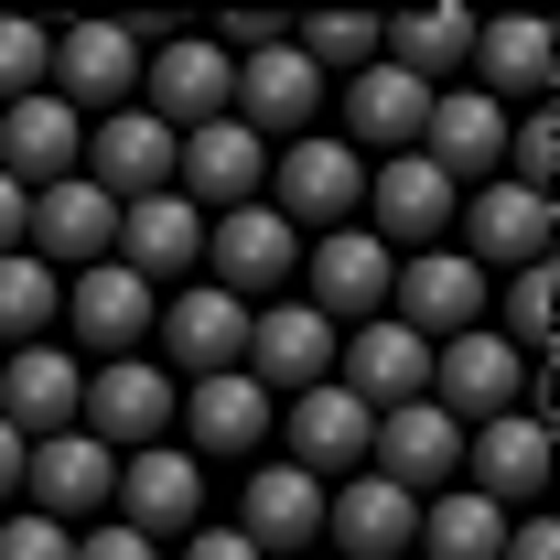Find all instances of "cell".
Here are the masks:
<instances>
[{
    "label": "cell",
    "mask_w": 560,
    "mask_h": 560,
    "mask_svg": "<svg viewBox=\"0 0 560 560\" xmlns=\"http://www.w3.org/2000/svg\"><path fill=\"white\" fill-rule=\"evenodd\" d=\"M302 560H324V550H302Z\"/></svg>",
    "instance_id": "obj_44"
},
{
    "label": "cell",
    "mask_w": 560,
    "mask_h": 560,
    "mask_svg": "<svg viewBox=\"0 0 560 560\" xmlns=\"http://www.w3.org/2000/svg\"><path fill=\"white\" fill-rule=\"evenodd\" d=\"M151 313H162V291L151 280H130L119 259H97V270L66 280V355H86V366H119V355H151Z\"/></svg>",
    "instance_id": "obj_3"
},
{
    "label": "cell",
    "mask_w": 560,
    "mask_h": 560,
    "mask_svg": "<svg viewBox=\"0 0 560 560\" xmlns=\"http://www.w3.org/2000/svg\"><path fill=\"white\" fill-rule=\"evenodd\" d=\"M259 206H270L291 237H335V226H355V206H366V162H355L335 130H302V140H280V151H270Z\"/></svg>",
    "instance_id": "obj_1"
},
{
    "label": "cell",
    "mask_w": 560,
    "mask_h": 560,
    "mask_svg": "<svg viewBox=\"0 0 560 560\" xmlns=\"http://www.w3.org/2000/svg\"><path fill=\"white\" fill-rule=\"evenodd\" d=\"M108 475H119V453H97L86 431H55V442L22 453V495H33V517H55V528H97V517H108Z\"/></svg>",
    "instance_id": "obj_25"
},
{
    "label": "cell",
    "mask_w": 560,
    "mask_h": 560,
    "mask_svg": "<svg viewBox=\"0 0 560 560\" xmlns=\"http://www.w3.org/2000/svg\"><path fill=\"white\" fill-rule=\"evenodd\" d=\"M270 420H280V399L248 377V366H226V377H184V399H173V431H184L195 464H206V453L259 464V453H270Z\"/></svg>",
    "instance_id": "obj_10"
},
{
    "label": "cell",
    "mask_w": 560,
    "mask_h": 560,
    "mask_svg": "<svg viewBox=\"0 0 560 560\" xmlns=\"http://www.w3.org/2000/svg\"><path fill=\"white\" fill-rule=\"evenodd\" d=\"M464 486L495 495L506 517H517L528 495H550V420H539V410H495V420H475V431H464Z\"/></svg>",
    "instance_id": "obj_24"
},
{
    "label": "cell",
    "mask_w": 560,
    "mask_h": 560,
    "mask_svg": "<svg viewBox=\"0 0 560 560\" xmlns=\"http://www.w3.org/2000/svg\"><path fill=\"white\" fill-rule=\"evenodd\" d=\"M366 475L399 495H442L464 486V420L431 410V399H410V410H377V431H366Z\"/></svg>",
    "instance_id": "obj_11"
},
{
    "label": "cell",
    "mask_w": 560,
    "mask_h": 560,
    "mask_svg": "<svg viewBox=\"0 0 560 560\" xmlns=\"http://www.w3.org/2000/svg\"><path fill=\"white\" fill-rule=\"evenodd\" d=\"M453 226H464V259L495 280V270H539V259H550L560 206L550 195H517V184H475V195L453 206Z\"/></svg>",
    "instance_id": "obj_21"
},
{
    "label": "cell",
    "mask_w": 560,
    "mask_h": 560,
    "mask_svg": "<svg viewBox=\"0 0 560 560\" xmlns=\"http://www.w3.org/2000/svg\"><path fill=\"white\" fill-rule=\"evenodd\" d=\"M226 97H237V55H226L215 33H184V44H162V55L140 66V108H151L173 140L226 119Z\"/></svg>",
    "instance_id": "obj_14"
},
{
    "label": "cell",
    "mask_w": 560,
    "mask_h": 560,
    "mask_svg": "<svg viewBox=\"0 0 560 560\" xmlns=\"http://www.w3.org/2000/svg\"><path fill=\"white\" fill-rule=\"evenodd\" d=\"M464 86H486L495 108H539L550 97V33L539 22H475V55H464Z\"/></svg>",
    "instance_id": "obj_32"
},
{
    "label": "cell",
    "mask_w": 560,
    "mask_h": 560,
    "mask_svg": "<svg viewBox=\"0 0 560 560\" xmlns=\"http://www.w3.org/2000/svg\"><path fill=\"white\" fill-rule=\"evenodd\" d=\"M388 280H399V259L366 237V226H335V237H302V302L335 324V335H355V324H377L388 313Z\"/></svg>",
    "instance_id": "obj_7"
},
{
    "label": "cell",
    "mask_w": 560,
    "mask_h": 560,
    "mask_svg": "<svg viewBox=\"0 0 560 560\" xmlns=\"http://www.w3.org/2000/svg\"><path fill=\"white\" fill-rule=\"evenodd\" d=\"M173 377L151 366V355H119V366H86V399H75V431L97 442V453H151V442H173Z\"/></svg>",
    "instance_id": "obj_6"
},
{
    "label": "cell",
    "mask_w": 560,
    "mask_h": 560,
    "mask_svg": "<svg viewBox=\"0 0 560 560\" xmlns=\"http://www.w3.org/2000/svg\"><path fill=\"white\" fill-rule=\"evenodd\" d=\"M420 162L453 184V195H475L506 173V108H495L486 86H431V119H420Z\"/></svg>",
    "instance_id": "obj_12"
},
{
    "label": "cell",
    "mask_w": 560,
    "mask_h": 560,
    "mask_svg": "<svg viewBox=\"0 0 560 560\" xmlns=\"http://www.w3.org/2000/svg\"><path fill=\"white\" fill-rule=\"evenodd\" d=\"M335 119H346L335 140H346L355 162H366V151L388 162V151H420V119H431V86H420V75H399L388 55H377V66H355L346 86H335Z\"/></svg>",
    "instance_id": "obj_23"
},
{
    "label": "cell",
    "mask_w": 560,
    "mask_h": 560,
    "mask_svg": "<svg viewBox=\"0 0 560 560\" xmlns=\"http://www.w3.org/2000/svg\"><path fill=\"white\" fill-rule=\"evenodd\" d=\"M475 22L486 11H464V0H431V11H399V22H377V55L420 86H464V55H475Z\"/></svg>",
    "instance_id": "obj_31"
},
{
    "label": "cell",
    "mask_w": 560,
    "mask_h": 560,
    "mask_svg": "<svg viewBox=\"0 0 560 560\" xmlns=\"http://www.w3.org/2000/svg\"><path fill=\"white\" fill-rule=\"evenodd\" d=\"M44 75H55V33H44V22H0V108L33 97Z\"/></svg>",
    "instance_id": "obj_37"
},
{
    "label": "cell",
    "mask_w": 560,
    "mask_h": 560,
    "mask_svg": "<svg viewBox=\"0 0 560 560\" xmlns=\"http://www.w3.org/2000/svg\"><path fill=\"white\" fill-rule=\"evenodd\" d=\"M55 313H66V280L44 270L33 248H11V259H0V355H11V346H44Z\"/></svg>",
    "instance_id": "obj_34"
},
{
    "label": "cell",
    "mask_w": 560,
    "mask_h": 560,
    "mask_svg": "<svg viewBox=\"0 0 560 560\" xmlns=\"http://www.w3.org/2000/svg\"><path fill=\"white\" fill-rule=\"evenodd\" d=\"M75 151H86V119H75L55 86H33V97H11L0 108V173L22 184V195H44V184H66Z\"/></svg>",
    "instance_id": "obj_30"
},
{
    "label": "cell",
    "mask_w": 560,
    "mask_h": 560,
    "mask_svg": "<svg viewBox=\"0 0 560 560\" xmlns=\"http://www.w3.org/2000/svg\"><path fill=\"white\" fill-rule=\"evenodd\" d=\"M270 184V140H248L237 119H206V130L173 140V195L195 215H226V206H259Z\"/></svg>",
    "instance_id": "obj_19"
},
{
    "label": "cell",
    "mask_w": 560,
    "mask_h": 560,
    "mask_svg": "<svg viewBox=\"0 0 560 560\" xmlns=\"http://www.w3.org/2000/svg\"><path fill=\"white\" fill-rule=\"evenodd\" d=\"M324 97H335V86L302 66L291 44H259V55H237V97H226V119L280 151V140H302L313 119H324Z\"/></svg>",
    "instance_id": "obj_17"
},
{
    "label": "cell",
    "mask_w": 560,
    "mask_h": 560,
    "mask_svg": "<svg viewBox=\"0 0 560 560\" xmlns=\"http://www.w3.org/2000/svg\"><path fill=\"white\" fill-rule=\"evenodd\" d=\"M495 335L528 355V366L550 355V259H539V270H506V324H495Z\"/></svg>",
    "instance_id": "obj_36"
},
{
    "label": "cell",
    "mask_w": 560,
    "mask_h": 560,
    "mask_svg": "<svg viewBox=\"0 0 560 560\" xmlns=\"http://www.w3.org/2000/svg\"><path fill=\"white\" fill-rule=\"evenodd\" d=\"M108 259L130 280H151V291H184V280L206 270V215L184 206V195H140V206H119V226H108Z\"/></svg>",
    "instance_id": "obj_20"
},
{
    "label": "cell",
    "mask_w": 560,
    "mask_h": 560,
    "mask_svg": "<svg viewBox=\"0 0 560 560\" xmlns=\"http://www.w3.org/2000/svg\"><path fill=\"white\" fill-rule=\"evenodd\" d=\"M495 280L464 259V248H420V259H399V280H388V313L410 324L420 346H442V335H464V324H486Z\"/></svg>",
    "instance_id": "obj_18"
},
{
    "label": "cell",
    "mask_w": 560,
    "mask_h": 560,
    "mask_svg": "<svg viewBox=\"0 0 560 560\" xmlns=\"http://www.w3.org/2000/svg\"><path fill=\"white\" fill-rule=\"evenodd\" d=\"M195 280H215L226 302L259 313V302H280V291L302 280V237H291L270 206H226V215H206V270Z\"/></svg>",
    "instance_id": "obj_4"
},
{
    "label": "cell",
    "mask_w": 560,
    "mask_h": 560,
    "mask_svg": "<svg viewBox=\"0 0 560 560\" xmlns=\"http://www.w3.org/2000/svg\"><path fill=\"white\" fill-rule=\"evenodd\" d=\"M173 560H259V550H248L237 528H195V539H184V550H173Z\"/></svg>",
    "instance_id": "obj_41"
},
{
    "label": "cell",
    "mask_w": 560,
    "mask_h": 560,
    "mask_svg": "<svg viewBox=\"0 0 560 560\" xmlns=\"http://www.w3.org/2000/svg\"><path fill=\"white\" fill-rule=\"evenodd\" d=\"M108 226H119V206H108L86 173H66V184H44V195H33L22 248H33L55 280H75V270H97V259H108Z\"/></svg>",
    "instance_id": "obj_28"
},
{
    "label": "cell",
    "mask_w": 560,
    "mask_h": 560,
    "mask_svg": "<svg viewBox=\"0 0 560 560\" xmlns=\"http://www.w3.org/2000/svg\"><path fill=\"white\" fill-rule=\"evenodd\" d=\"M495 560H560V528L550 517H506V550Z\"/></svg>",
    "instance_id": "obj_40"
},
{
    "label": "cell",
    "mask_w": 560,
    "mask_h": 560,
    "mask_svg": "<svg viewBox=\"0 0 560 560\" xmlns=\"http://www.w3.org/2000/svg\"><path fill=\"white\" fill-rule=\"evenodd\" d=\"M270 399H302V388H324L335 377V324L302 302V291H280V302H259L248 313V355H237Z\"/></svg>",
    "instance_id": "obj_13"
},
{
    "label": "cell",
    "mask_w": 560,
    "mask_h": 560,
    "mask_svg": "<svg viewBox=\"0 0 560 560\" xmlns=\"http://www.w3.org/2000/svg\"><path fill=\"white\" fill-rule=\"evenodd\" d=\"M248 355V302H226L215 280H184V291H162V313H151V366L184 388V377H226Z\"/></svg>",
    "instance_id": "obj_5"
},
{
    "label": "cell",
    "mask_w": 560,
    "mask_h": 560,
    "mask_svg": "<svg viewBox=\"0 0 560 560\" xmlns=\"http://www.w3.org/2000/svg\"><path fill=\"white\" fill-rule=\"evenodd\" d=\"M75 173L108 195V206H140V195H173V130L151 119V108H108V119H86V151H75Z\"/></svg>",
    "instance_id": "obj_15"
},
{
    "label": "cell",
    "mask_w": 560,
    "mask_h": 560,
    "mask_svg": "<svg viewBox=\"0 0 560 560\" xmlns=\"http://www.w3.org/2000/svg\"><path fill=\"white\" fill-rule=\"evenodd\" d=\"M22 453H33V442H22V431H11V420H0V506H11V495H22Z\"/></svg>",
    "instance_id": "obj_43"
},
{
    "label": "cell",
    "mask_w": 560,
    "mask_h": 560,
    "mask_svg": "<svg viewBox=\"0 0 560 560\" xmlns=\"http://www.w3.org/2000/svg\"><path fill=\"white\" fill-rule=\"evenodd\" d=\"M44 86L66 97L75 119H108V108L140 97V44L119 22H75V33H55V75H44Z\"/></svg>",
    "instance_id": "obj_27"
},
{
    "label": "cell",
    "mask_w": 560,
    "mask_h": 560,
    "mask_svg": "<svg viewBox=\"0 0 560 560\" xmlns=\"http://www.w3.org/2000/svg\"><path fill=\"white\" fill-rule=\"evenodd\" d=\"M291 55H302V66H313L324 86H335V75L377 66V22H366V11H313V22L291 33Z\"/></svg>",
    "instance_id": "obj_35"
},
{
    "label": "cell",
    "mask_w": 560,
    "mask_h": 560,
    "mask_svg": "<svg viewBox=\"0 0 560 560\" xmlns=\"http://www.w3.org/2000/svg\"><path fill=\"white\" fill-rule=\"evenodd\" d=\"M366 431H377V410H355L335 377H324V388H302V399H280V420H270L280 464H291V475H313V486L366 475Z\"/></svg>",
    "instance_id": "obj_8"
},
{
    "label": "cell",
    "mask_w": 560,
    "mask_h": 560,
    "mask_svg": "<svg viewBox=\"0 0 560 560\" xmlns=\"http://www.w3.org/2000/svg\"><path fill=\"white\" fill-rule=\"evenodd\" d=\"M517 399H528V355L506 346L495 324H464V335L431 346V410H453L464 431L495 420V410H517Z\"/></svg>",
    "instance_id": "obj_9"
},
{
    "label": "cell",
    "mask_w": 560,
    "mask_h": 560,
    "mask_svg": "<svg viewBox=\"0 0 560 560\" xmlns=\"http://www.w3.org/2000/svg\"><path fill=\"white\" fill-rule=\"evenodd\" d=\"M237 539H248L259 560L324 550V486H313V475H291L280 453H259V464H248V486H237Z\"/></svg>",
    "instance_id": "obj_22"
},
{
    "label": "cell",
    "mask_w": 560,
    "mask_h": 560,
    "mask_svg": "<svg viewBox=\"0 0 560 560\" xmlns=\"http://www.w3.org/2000/svg\"><path fill=\"white\" fill-rule=\"evenodd\" d=\"M0 560H75V528L33 517V506H11V517H0Z\"/></svg>",
    "instance_id": "obj_38"
},
{
    "label": "cell",
    "mask_w": 560,
    "mask_h": 560,
    "mask_svg": "<svg viewBox=\"0 0 560 560\" xmlns=\"http://www.w3.org/2000/svg\"><path fill=\"white\" fill-rule=\"evenodd\" d=\"M506 550V506L475 486H442V495H420V539L410 560H495Z\"/></svg>",
    "instance_id": "obj_33"
},
{
    "label": "cell",
    "mask_w": 560,
    "mask_h": 560,
    "mask_svg": "<svg viewBox=\"0 0 560 560\" xmlns=\"http://www.w3.org/2000/svg\"><path fill=\"white\" fill-rule=\"evenodd\" d=\"M108 517L140 528L151 550H162V539H195V528H206V464H195L184 442L119 453V475H108Z\"/></svg>",
    "instance_id": "obj_2"
},
{
    "label": "cell",
    "mask_w": 560,
    "mask_h": 560,
    "mask_svg": "<svg viewBox=\"0 0 560 560\" xmlns=\"http://www.w3.org/2000/svg\"><path fill=\"white\" fill-rule=\"evenodd\" d=\"M410 539H420V495L377 486V475L324 486V550L335 560H410Z\"/></svg>",
    "instance_id": "obj_29"
},
{
    "label": "cell",
    "mask_w": 560,
    "mask_h": 560,
    "mask_svg": "<svg viewBox=\"0 0 560 560\" xmlns=\"http://www.w3.org/2000/svg\"><path fill=\"white\" fill-rule=\"evenodd\" d=\"M75 560H162L140 528H119V517H97V528H75Z\"/></svg>",
    "instance_id": "obj_39"
},
{
    "label": "cell",
    "mask_w": 560,
    "mask_h": 560,
    "mask_svg": "<svg viewBox=\"0 0 560 560\" xmlns=\"http://www.w3.org/2000/svg\"><path fill=\"white\" fill-rule=\"evenodd\" d=\"M22 215H33V195H22V184H11V173H0V259H11V248H22Z\"/></svg>",
    "instance_id": "obj_42"
},
{
    "label": "cell",
    "mask_w": 560,
    "mask_h": 560,
    "mask_svg": "<svg viewBox=\"0 0 560 560\" xmlns=\"http://www.w3.org/2000/svg\"><path fill=\"white\" fill-rule=\"evenodd\" d=\"M75 399H86V355H66L55 335L0 355V420H11L22 442H55V431H75Z\"/></svg>",
    "instance_id": "obj_26"
},
{
    "label": "cell",
    "mask_w": 560,
    "mask_h": 560,
    "mask_svg": "<svg viewBox=\"0 0 560 560\" xmlns=\"http://www.w3.org/2000/svg\"><path fill=\"white\" fill-rule=\"evenodd\" d=\"M335 388H346L355 410H410V399H431V346H420L399 313H377V324L335 335Z\"/></svg>",
    "instance_id": "obj_16"
}]
</instances>
